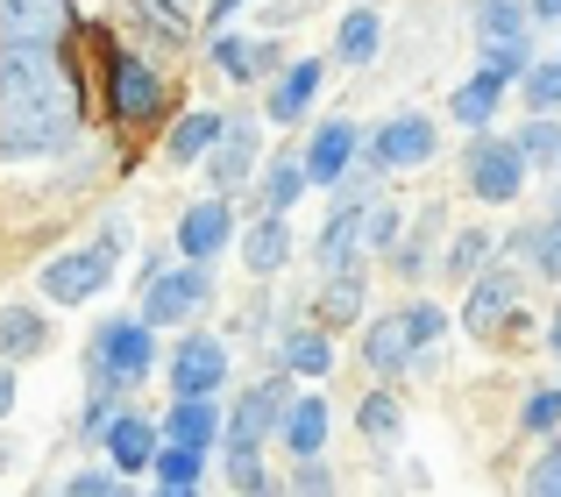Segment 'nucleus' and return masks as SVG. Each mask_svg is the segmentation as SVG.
Returning a JSON list of instances; mask_svg holds the SVG:
<instances>
[{
    "instance_id": "1",
    "label": "nucleus",
    "mask_w": 561,
    "mask_h": 497,
    "mask_svg": "<svg viewBox=\"0 0 561 497\" xmlns=\"http://www.w3.org/2000/svg\"><path fill=\"white\" fill-rule=\"evenodd\" d=\"M79 136V79L57 50H0V157H57Z\"/></svg>"
},
{
    "instance_id": "2",
    "label": "nucleus",
    "mask_w": 561,
    "mask_h": 497,
    "mask_svg": "<svg viewBox=\"0 0 561 497\" xmlns=\"http://www.w3.org/2000/svg\"><path fill=\"white\" fill-rule=\"evenodd\" d=\"M122 242H128V228L114 221V228H107V235H100L93 248L50 256V263L36 270L43 299H50V305H85V299H100V291H107V277H114V256H122Z\"/></svg>"
},
{
    "instance_id": "3",
    "label": "nucleus",
    "mask_w": 561,
    "mask_h": 497,
    "mask_svg": "<svg viewBox=\"0 0 561 497\" xmlns=\"http://www.w3.org/2000/svg\"><path fill=\"white\" fill-rule=\"evenodd\" d=\"M157 370V348H150V320H100L93 334V377L100 384H142Z\"/></svg>"
},
{
    "instance_id": "4",
    "label": "nucleus",
    "mask_w": 561,
    "mask_h": 497,
    "mask_svg": "<svg viewBox=\"0 0 561 497\" xmlns=\"http://www.w3.org/2000/svg\"><path fill=\"white\" fill-rule=\"evenodd\" d=\"M462 171H469V193H477L483 207H512V199L526 193V150L505 142V136H477L469 157H462Z\"/></svg>"
},
{
    "instance_id": "5",
    "label": "nucleus",
    "mask_w": 561,
    "mask_h": 497,
    "mask_svg": "<svg viewBox=\"0 0 561 497\" xmlns=\"http://www.w3.org/2000/svg\"><path fill=\"white\" fill-rule=\"evenodd\" d=\"M434 150H440L434 114H391V122L363 142V164H370V171H420Z\"/></svg>"
},
{
    "instance_id": "6",
    "label": "nucleus",
    "mask_w": 561,
    "mask_h": 497,
    "mask_svg": "<svg viewBox=\"0 0 561 497\" xmlns=\"http://www.w3.org/2000/svg\"><path fill=\"white\" fill-rule=\"evenodd\" d=\"M206 299H214V270H206V263H185V270H150L142 320H150V327H185Z\"/></svg>"
},
{
    "instance_id": "7",
    "label": "nucleus",
    "mask_w": 561,
    "mask_h": 497,
    "mask_svg": "<svg viewBox=\"0 0 561 497\" xmlns=\"http://www.w3.org/2000/svg\"><path fill=\"white\" fill-rule=\"evenodd\" d=\"M107 107L122 114V122H157V114L171 107L157 65H142L136 50H107Z\"/></svg>"
},
{
    "instance_id": "8",
    "label": "nucleus",
    "mask_w": 561,
    "mask_h": 497,
    "mask_svg": "<svg viewBox=\"0 0 561 497\" xmlns=\"http://www.w3.org/2000/svg\"><path fill=\"white\" fill-rule=\"evenodd\" d=\"M71 36V0H0V50H57Z\"/></svg>"
},
{
    "instance_id": "9",
    "label": "nucleus",
    "mask_w": 561,
    "mask_h": 497,
    "mask_svg": "<svg viewBox=\"0 0 561 497\" xmlns=\"http://www.w3.org/2000/svg\"><path fill=\"white\" fill-rule=\"evenodd\" d=\"M285 413H291L285 377H271V384H249L242 398H234V413H228V448H249V455H256L271 434H285Z\"/></svg>"
},
{
    "instance_id": "10",
    "label": "nucleus",
    "mask_w": 561,
    "mask_h": 497,
    "mask_svg": "<svg viewBox=\"0 0 561 497\" xmlns=\"http://www.w3.org/2000/svg\"><path fill=\"white\" fill-rule=\"evenodd\" d=\"M228 384V342L220 334H185L171 348V398H214Z\"/></svg>"
},
{
    "instance_id": "11",
    "label": "nucleus",
    "mask_w": 561,
    "mask_h": 497,
    "mask_svg": "<svg viewBox=\"0 0 561 497\" xmlns=\"http://www.w3.org/2000/svg\"><path fill=\"white\" fill-rule=\"evenodd\" d=\"M299 157H306V178H313V185H334V193H342V178L356 171V157H363V128L348 122V114H328Z\"/></svg>"
},
{
    "instance_id": "12",
    "label": "nucleus",
    "mask_w": 561,
    "mask_h": 497,
    "mask_svg": "<svg viewBox=\"0 0 561 497\" xmlns=\"http://www.w3.org/2000/svg\"><path fill=\"white\" fill-rule=\"evenodd\" d=\"M263 142H256V114H228V128H220V150L206 157V178H214V193H242L249 171H256Z\"/></svg>"
},
{
    "instance_id": "13",
    "label": "nucleus",
    "mask_w": 561,
    "mask_h": 497,
    "mask_svg": "<svg viewBox=\"0 0 561 497\" xmlns=\"http://www.w3.org/2000/svg\"><path fill=\"white\" fill-rule=\"evenodd\" d=\"M320 79H328V65H320V57H291V65L271 79V100H263V114H271L277 128L306 122V114H313V100H320Z\"/></svg>"
},
{
    "instance_id": "14",
    "label": "nucleus",
    "mask_w": 561,
    "mask_h": 497,
    "mask_svg": "<svg viewBox=\"0 0 561 497\" xmlns=\"http://www.w3.org/2000/svg\"><path fill=\"white\" fill-rule=\"evenodd\" d=\"M228 242H234V207L228 199H199V207L179 213V256L185 263H214Z\"/></svg>"
},
{
    "instance_id": "15",
    "label": "nucleus",
    "mask_w": 561,
    "mask_h": 497,
    "mask_svg": "<svg viewBox=\"0 0 561 497\" xmlns=\"http://www.w3.org/2000/svg\"><path fill=\"white\" fill-rule=\"evenodd\" d=\"M206 57H214V71H228L234 85L263 79V71H285V50H277V43H263V36H234V28H214Z\"/></svg>"
},
{
    "instance_id": "16",
    "label": "nucleus",
    "mask_w": 561,
    "mask_h": 497,
    "mask_svg": "<svg viewBox=\"0 0 561 497\" xmlns=\"http://www.w3.org/2000/svg\"><path fill=\"white\" fill-rule=\"evenodd\" d=\"M363 242H370V199L334 193V213H328V228H320V263H328V270H356Z\"/></svg>"
},
{
    "instance_id": "17",
    "label": "nucleus",
    "mask_w": 561,
    "mask_h": 497,
    "mask_svg": "<svg viewBox=\"0 0 561 497\" xmlns=\"http://www.w3.org/2000/svg\"><path fill=\"white\" fill-rule=\"evenodd\" d=\"M100 448L114 455V470H122V476H136V470H150V462H157V448H164V434H157L150 419L122 413V419H107V434H100Z\"/></svg>"
},
{
    "instance_id": "18",
    "label": "nucleus",
    "mask_w": 561,
    "mask_h": 497,
    "mask_svg": "<svg viewBox=\"0 0 561 497\" xmlns=\"http://www.w3.org/2000/svg\"><path fill=\"white\" fill-rule=\"evenodd\" d=\"M512 305H519V285H512V270H491V277H477V291H469L462 327H469V334H497Z\"/></svg>"
},
{
    "instance_id": "19",
    "label": "nucleus",
    "mask_w": 561,
    "mask_h": 497,
    "mask_svg": "<svg viewBox=\"0 0 561 497\" xmlns=\"http://www.w3.org/2000/svg\"><path fill=\"white\" fill-rule=\"evenodd\" d=\"M363 362H370L377 377H398L412 362V334H405V313H383L363 327Z\"/></svg>"
},
{
    "instance_id": "20",
    "label": "nucleus",
    "mask_w": 561,
    "mask_h": 497,
    "mask_svg": "<svg viewBox=\"0 0 561 497\" xmlns=\"http://www.w3.org/2000/svg\"><path fill=\"white\" fill-rule=\"evenodd\" d=\"M285 256H291V221H285V213H263V221L242 235L249 277H277V270H285Z\"/></svg>"
},
{
    "instance_id": "21",
    "label": "nucleus",
    "mask_w": 561,
    "mask_h": 497,
    "mask_svg": "<svg viewBox=\"0 0 561 497\" xmlns=\"http://www.w3.org/2000/svg\"><path fill=\"white\" fill-rule=\"evenodd\" d=\"M50 348V327H43V313H28V305H0V362H28Z\"/></svg>"
},
{
    "instance_id": "22",
    "label": "nucleus",
    "mask_w": 561,
    "mask_h": 497,
    "mask_svg": "<svg viewBox=\"0 0 561 497\" xmlns=\"http://www.w3.org/2000/svg\"><path fill=\"white\" fill-rule=\"evenodd\" d=\"M164 441H179V448H214L220 441V405L214 398H179L171 405V419H164Z\"/></svg>"
},
{
    "instance_id": "23",
    "label": "nucleus",
    "mask_w": 561,
    "mask_h": 497,
    "mask_svg": "<svg viewBox=\"0 0 561 497\" xmlns=\"http://www.w3.org/2000/svg\"><path fill=\"white\" fill-rule=\"evenodd\" d=\"M377 50H383V14H377V8H348L342 28H334V57L356 71V65H370Z\"/></svg>"
},
{
    "instance_id": "24",
    "label": "nucleus",
    "mask_w": 561,
    "mask_h": 497,
    "mask_svg": "<svg viewBox=\"0 0 561 497\" xmlns=\"http://www.w3.org/2000/svg\"><path fill=\"white\" fill-rule=\"evenodd\" d=\"M220 128H228V114H185V122L171 128L164 157L171 164H206V157L220 150Z\"/></svg>"
},
{
    "instance_id": "25",
    "label": "nucleus",
    "mask_w": 561,
    "mask_h": 497,
    "mask_svg": "<svg viewBox=\"0 0 561 497\" xmlns=\"http://www.w3.org/2000/svg\"><path fill=\"white\" fill-rule=\"evenodd\" d=\"M448 107H455V122H462V128H477V136H483V128L497 122V107H505V79L477 71L469 85H455V100H448Z\"/></svg>"
},
{
    "instance_id": "26",
    "label": "nucleus",
    "mask_w": 561,
    "mask_h": 497,
    "mask_svg": "<svg viewBox=\"0 0 561 497\" xmlns=\"http://www.w3.org/2000/svg\"><path fill=\"white\" fill-rule=\"evenodd\" d=\"M285 448L299 462H320V448H328V405L320 398H291V413H285Z\"/></svg>"
},
{
    "instance_id": "27",
    "label": "nucleus",
    "mask_w": 561,
    "mask_h": 497,
    "mask_svg": "<svg viewBox=\"0 0 561 497\" xmlns=\"http://www.w3.org/2000/svg\"><path fill=\"white\" fill-rule=\"evenodd\" d=\"M534 0H477V36L483 43H526Z\"/></svg>"
},
{
    "instance_id": "28",
    "label": "nucleus",
    "mask_w": 561,
    "mask_h": 497,
    "mask_svg": "<svg viewBox=\"0 0 561 497\" xmlns=\"http://www.w3.org/2000/svg\"><path fill=\"white\" fill-rule=\"evenodd\" d=\"M277 356H285L291 377H328L334 370V348H328V334H320V327H291Z\"/></svg>"
},
{
    "instance_id": "29",
    "label": "nucleus",
    "mask_w": 561,
    "mask_h": 497,
    "mask_svg": "<svg viewBox=\"0 0 561 497\" xmlns=\"http://www.w3.org/2000/svg\"><path fill=\"white\" fill-rule=\"evenodd\" d=\"M306 157H277L271 171H263V213H291V199L306 193Z\"/></svg>"
},
{
    "instance_id": "30",
    "label": "nucleus",
    "mask_w": 561,
    "mask_h": 497,
    "mask_svg": "<svg viewBox=\"0 0 561 497\" xmlns=\"http://www.w3.org/2000/svg\"><path fill=\"white\" fill-rule=\"evenodd\" d=\"M356 427H363V441H398V427H405V413H398V398L391 391H370V398H363V413H356Z\"/></svg>"
},
{
    "instance_id": "31",
    "label": "nucleus",
    "mask_w": 561,
    "mask_h": 497,
    "mask_svg": "<svg viewBox=\"0 0 561 497\" xmlns=\"http://www.w3.org/2000/svg\"><path fill=\"white\" fill-rule=\"evenodd\" d=\"M477 57H483V71H491V79H526V71H534V43H477Z\"/></svg>"
},
{
    "instance_id": "32",
    "label": "nucleus",
    "mask_w": 561,
    "mask_h": 497,
    "mask_svg": "<svg viewBox=\"0 0 561 497\" xmlns=\"http://www.w3.org/2000/svg\"><path fill=\"white\" fill-rule=\"evenodd\" d=\"M519 248L534 256V277H561V207H554V213H548V221H540Z\"/></svg>"
},
{
    "instance_id": "33",
    "label": "nucleus",
    "mask_w": 561,
    "mask_h": 497,
    "mask_svg": "<svg viewBox=\"0 0 561 497\" xmlns=\"http://www.w3.org/2000/svg\"><path fill=\"white\" fill-rule=\"evenodd\" d=\"M150 470H157V484H192V490H199V470H206V455H199V448H179V441H164V448H157V462H150Z\"/></svg>"
},
{
    "instance_id": "34",
    "label": "nucleus",
    "mask_w": 561,
    "mask_h": 497,
    "mask_svg": "<svg viewBox=\"0 0 561 497\" xmlns=\"http://www.w3.org/2000/svg\"><path fill=\"white\" fill-rule=\"evenodd\" d=\"M526 150V164H561V128H554V114H534V122L512 136Z\"/></svg>"
},
{
    "instance_id": "35",
    "label": "nucleus",
    "mask_w": 561,
    "mask_h": 497,
    "mask_svg": "<svg viewBox=\"0 0 561 497\" xmlns=\"http://www.w3.org/2000/svg\"><path fill=\"white\" fill-rule=\"evenodd\" d=\"M483 256H491V235L462 228V235L448 242V277H483Z\"/></svg>"
},
{
    "instance_id": "36",
    "label": "nucleus",
    "mask_w": 561,
    "mask_h": 497,
    "mask_svg": "<svg viewBox=\"0 0 561 497\" xmlns=\"http://www.w3.org/2000/svg\"><path fill=\"white\" fill-rule=\"evenodd\" d=\"M320 305H328L334 320H356V313H363V270H334V277H328V299H320Z\"/></svg>"
},
{
    "instance_id": "37",
    "label": "nucleus",
    "mask_w": 561,
    "mask_h": 497,
    "mask_svg": "<svg viewBox=\"0 0 561 497\" xmlns=\"http://www.w3.org/2000/svg\"><path fill=\"white\" fill-rule=\"evenodd\" d=\"M65 497H136V490H128L122 470H79V476L65 484Z\"/></svg>"
},
{
    "instance_id": "38",
    "label": "nucleus",
    "mask_w": 561,
    "mask_h": 497,
    "mask_svg": "<svg viewBox=\"0 0 561 497\" xmlns=\"http://www.w3.org/2000/svg\"><path fill=\"white\" fill-rule=\"evenodd\" d=\"M526 107H534V114L561 107V65H534V71H526Z\"/></svg>"
},
{
    "instance_id": "39",
    "label": "nucleus",
    "mask_w": 561,
    "mask_h": 497,
    "mask_svg": "<svg viewBox=\"0 0 561 497\" xmlns=\"http://www.w3.org/2000/svg\"><path fill=\"white\" fill-rule=\"evenodd\" d=\"M526 497H561V434H554V448L526 470Z\"/></svg>"
},
{
    "instance_id": "40",
    "label": "nucleus",
    "mask_w": 561,
    "mask_h": 497,
    "mask_svg": "<svg viewBox=\"0 0 561 497\" xmlns=\"http://www.w3.org/2000/svg\"><path fill=\"white\" fill-rule=\"evenodd\" d=\"M519 419H526V434H554V427H561V384H554V391H534Z\"/></svg>"
},
{
    "instance_id": "41",
    "label": "nucleus",
    "mask_w": 561,
    "mask_h": 497,
    "mask_svg": "<svg viewBox=\"0 0 561 497\" xmlns=\"http://www.w3.org/2000/svg\"><path fill=\"white\" fill-rule=\"evenodd\" d=\"M405 334H412V348L440 342V334H448V313H440V305H405Z\"/></svg>"
},
{
    "instance_id": "42",
    "label": "nucleus",
    "mask_w": 561,
    "mask_h": 497,
    "mask_svg": "<svg viewBox=\"0 0 561 497\" xmlns=\"http://www.w3.org/2000/svg\"><path fill=\"white\" fill-rule=\"evenodd\" d=\"M136 14H142L150 28H164V36H185V28H192V14L171 8V0H136Z\"/></svg>"
},
{
    "instance_id": "43",
    "label": "nucleus",
    "mask_w": 561,
    "mask_h": 497,
    "mask_svg": "<svg viewBox=\"0 0 561 497\" xmlns=\"http://www.w3.org/2000/svg\"><path fill=\"white\" fill-rule=\"evenodd\" d=\"M370 248H398V207L370 199Z\"/></svg>"
},
{
    "instance_id": "44",
    "label": "nucleus",
    "mask_w": 561,
    "mask_h": 497,
    "mask_svg": "<svg viewBox=\"0 0 561 497\" xmlns=\"http://www.w3.org/2000/svg\"><path fill=\"white\" fill-rule=\"evenodd\" d=\"M299 497H334V484H328L320 462H306V470H299Z\"/></svg>"
},
{
    "instance_id": "45",
    "label": "nucleus",
    "mask_w": 561,
    "mask_h": 497,
    "mask_svg": "<svg viewBox=\"0 0 561 497\" xmlns=\"http://www.w3.org/2000/svg\"><path fill=\"white\" fill-rule=\"evenodd\" d=\"M234 8H249V0H206V22L228 28V14H234Z\"/></svg>"
},
{
    "instance_id": "46",
    "label": "nucleus",
    "mask_w": 561,
    "mask_h": 497,
    "mask_svg": "<svg viewBox=\"0 0 561 497\" xmlns=\"http://www.w3.org/2000/svg\"><path fill=\"white\" fill-rule=\"evenodd\" d=\"M8 413H14V370L0 362V419H8Z\"/></svg>"
},
{
    "instance_id": "47",
    "label": "nucleus",
    "mask_w": 561,
    "mask_h": 497,
    "mask_svg": "<svg viewBox=\"0 0 561 497\" xmlns=\"http://www.w3.org/2000/svg\"><path fill=\"white\" fill-rule=\"evenodd\" d=\"M534 22H561V0H534Z\"/></svg>"
},
{
    "instance_id": "48",
    "label": "nucleus",
    "mask_w": 561,
    "mask_h": 497,
    "mask_svg": "<svg viewBox=\"0 0 561 497\" xmlns=\"http://www.w3.org/2000/svg\"><path fill=\"white\" fill-rule=\"evenodd\" d=\"M548 348H554V356H561V313L548 320Z\"/></svg>"
},
{
    "instance_id": "49",
    "label": "nucleus",
    "mask_w": 561,
    "mask_h": 497,
    "mask_svg": "<svg viewBox=\"0 0 561 497\" xmlns=\"http://www.w3.org/2000/svg\"><path fill=\"white\" fill-rule=\"evenodd\" d=\"M157 497H199V490H192V484H164V490H157Z\"/></svg>"
},
{
    "instance_id": "50",
    "label": "nucleus",
    "mask_w": 561,
    "mask_h": 497,
    "mask_svg": "<svg viewBox=\"0 0 561 497\" xmlns=\"http://www.w3.org/2000/svg\"><path fill=\"white\" fill-rule=\"evenodd\" d=\"M171 8H185V14H192V22H199V8H206V0H171Z\"/></svg>"
},
{
    "instance_id": "51",
    "label": "nucleus",
    "mask_w": 561,
    "mask_h": 497,
    "mask_svg": "<svg viewBox=\"0 0 561 497\" xmlns=\"http://www.w3.org/2000/svg\"><path fill=\"white\" fill-rule=\"evenodd\" d=\"M554 65H561V57H554Z\"/></svg>"
}]
</instances>
